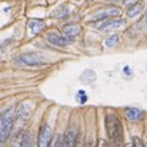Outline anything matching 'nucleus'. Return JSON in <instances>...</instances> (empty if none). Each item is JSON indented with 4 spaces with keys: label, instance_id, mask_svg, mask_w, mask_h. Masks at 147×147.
Instances as JSON below:
<instances>
[{
    "label": "nucleus",
    "instance_id": "1",
    "mask_svg": "<svg viewBox=\"0 0 147 147\" xmlns=\"http://www.w3.org/2000/svg\"><path fill=\"white\" fill-rule=\"evenodd\" d=\"M105 127H107L108 137L110 140L108 147H123L124 130L120 119L115 114H108L105 117Z\"/></svg>",
    "mask_w": 147,
    "mask_h": 147
},
{
    "label": "nucleus",
    "instance_id": "2",
    "mask_svg": "<svg viewBox=\"0 0 147 147\" xmlns=\"http://www.w3.org/2000/svg\"><path fill=\"white\" fill-rule=\"evenodd\" d=\"M13 120H15L13 109L9 108V109H5L1 113V118H0V141H1L3 144L11 135Z\"/></svg>",
    "mask_w": 147,
    "mask_h": 147
},
{
    "label": "nucleus",
    "instance_id": "3",
    "mask_svg": "<svg viewBox=\"0 0 147 147\" xmlns=\"http://www.w3.org/2000/svg\"><path fill=\"white\" fill-rule=\"evenodd\" d=\"M17 61L22 64V65L27 66H40L48 63L47 57H44L43 54L37 53V52H28L24 53L17 58Z\"/></svg>",
    "mask_w": 147,
    "mask_h": 147
},
{
    "label": "nucleus",
    "instance_id": "4",
    "mask_svg": "<svg viewBox=\"0 0 147 147\" xmlns=\"http://www.w3.org/2000/svg\"><path fill=\"white\" fill-rule=\"evenodd\" d=\"M53 139V130L50 125L48 124H43L39 129V134H38V147H49L52 144Z\"/></svg>",
    "mask_w": 147,
    "mask_h": 147
},
{
    "label": "nucleus",
    "instance_id": "5",
    "mask_svg": "<svg viewBox=\"0 0 147 147\" xmlns=\"http://www.w3.org/2000/svg\"><path fill=\"white\" fill-rule=\"evenodd\" d=\"M47 40L50 44H54L57 47H65V45L70 44L72 40L66 38V37H61L60 34H58L57 32H50V33L47 34Z\"/></svg>",
    "mask_w": 147,
    "mask_h": 147
},
{
    "label": "nucleus",
    "instance_id": "6",
    "mask_svg": "<svg viewBox=\"0 0 147 147\" xmlns=\"http://www.w3.org/2000/svg\"><path fill=\"white\" fill-rule=\"evenodd\" d=\"M77 130L76 129H70L66 131V134L63 136V142L60 147H75L77 141Z\"/></svg>",
    "mask_w": 147,
    "mask_h": 147
},
{
    "label": "nucleus",
    "instance_id": "7",
    "mask_svg": "<svg viewBox=\"0 0 147 147\" xmlns=\"http://www.w3.org/2000/svg\"><path fill=\"white\" fill-rule=\"evenodd\" d=\"M120 9L119 7H109L108 10H104L103 12L98 13V15H96L93 18H92V22H96V21H103V20H107L109 17H115V16H119L120 15Z\"/></svg>",
    "mask_w": 147,
    "mask_h": 147
},
{
    "label": "nucleus",
    "instance_id": "8",
    "mask_svg": "<svg viewBox=\"0 0 147 147\" xmlns=\"http://www.w3.org/2000/svg\"><path fill=\"white\" fill-rule=\"evenodd\" d=\"M81 26L77 25V24H71V25H66L63 27V34L64 37H66L69 39H74L76 36H79L81 33Z\"/></svg>",
    "mask_w": 147,
    "mask_h": 147
},
{
    "label": "nucleus",
    "instance_id": "9",
    "mask_svg": "<svg viewBox=\"0 0 147 147\" xmlns=\"http://www.w3.org/2000/svg\"><path fill=\"white\" fill-rule=\"evenodd\" d=\"M123 26H125V21L124 20H110V21H104L103 24L98 25V30L107 32V31H112L115 28H120Z\"/></svg>",
    "mask_w": 147,
    "mask_h": 147
},
{
    "label": "nucleus",
    "instance_id": "10",
    "mask_svg": "<svg viewBox=\"0 0 147 147\" xmlns=\"http://www.w3.org/2000/svg\"><path fill=\"white\" fill-rule=\"evenodd\" d=\"M28 28L31 34H37L39 33L42 30L45 28V22L43 20H36V18H32L28 21Z\"/></svg>",
    "mask_w": 147,
    "mask_h": 147
},
{
    "label": "nucleus",
    "instance_id": "11",
    "mask_svg": "<svg viewBox=\"0 0 147 147\" xmlns=\"http://www.w3.org/2000/svg\"><path fill=\"white\" fill-rule=\"evenodd\" d=\"M71 13V9H70V6L67 5V4H64V5H61L60 7H58L57 10L54 11V13H53V17L54 18H65V17H67Z\"/></svg>",
    "mask_w": 147,
    "mask_h": 147
},
{
    "label": "nucleus",
    "instance_id": "12",
    "mask_svg": "<svg viewBox=\"0 0 147 147\" xmlns=\"http://www.w3.org/2000/svg\"><path fill=\"white\" fill-rule=\"evenodd\" d=\"M125 114H126V118L130 121H137L142 118V112L140 109H136V108H127Z\"/></svg>",
    "mask_w": 147,
    "mask_h": 147
},
{
    "label": "nucleus",
    "instance_id": "13",
    "mask_svg": "<svg viewBox=\"0 0 147 147\" xmlns=\"http://www.w3.org/2000/svg\"><path fill=\"white\" fill-rule=\"evenodd\" d=\"M20 147H33V140H32V134L30 131H25L22 134Z\"/></svg>",
    "mask_w": 147,
    "mask_h": 147
},
{
    "label": "nucleus",
    "instance_id": "14",
    "mask_svg": "<svg viewBox=\"0 0 147 147\" xmlns=\"http://www.w3.org/2000/svg\"><path fill=\"white\" fill-rule=\"evenodd\" d=\"M142 9H144V5H142V4H136V5L129 7L127 16L129 17H135L136 15H139V13L142 11Z\"/></svg>",
    "mask_w": 147,
    "mask_h": 147
},
{
    "label": "nucleus",
    "instance_id": "15",
    "mask_svg": "<svg viewBox=\"0 0 147 147\" xmlns=\"http://www.w3.org/2000/svg\"><path fill=\"white\" fill-rule=\"evenodd\" d=\"M118 40H119V37L117 34H113V36H110L109 38L105 39V45L109 47V48H112L118 43Z\"/></svg>",
    "mask_w": 147,
    "mask_h": 147
},
{
    "label": "nucleus",
    "instance_id": "16",
    "mask_svg": "<svg viewBox=\"0 0 147 147\" xmlns=\"http://www.w3.org/2000/svg\"><path fill=\"white\" fill-rule=\"evenodd\" d=\"M61 142H63V136L58 135V136L54 139V141L52 142V144H50L49 147H60V146H61Z\"/></svg>",
    "mask_w": 147,
    "mask_h": 147
},
{
    "label": "nucleus",
    "instance_id": "17",
    "mask_svg": "<svg viewBox=\"0 0 147 147\" xmlns=\"http://www.w3.org/2000/svg\"><path fill=\"white\" fill-rule=\"evenodd\" d=\"M77 96H81V98L79 99L80 100V103H82V104H84L85 102H86V100H87V96H86V93H85V91H79V93H77Z\"/></svg>",
    "mask_w": 147,
    "mask_h": 147
},
{
    "label": "nucleus",
    "instance_id": "18",
    "mask_svg": "<svg viewBox=\"0 0 147 147\" xmlns=\"http://www.w3.org/2000/svg\"><path fill=\"white\" fill-rule=\"evenodd\" d=\"M139 0H124V5H126V6H134V5H136V4H139L137 3Z\"/></svg>",
    "mask_w": 147,
    "mask_h": 147
},
{
    "label": "nucleus",
    "instance_id": "19",
    "mask_svg": "<svg viewBox=\"0 0 147 147\" xmlns=\"http://www.w3.org/2000/svg\"><path fill=\"white\" fill-rule=\"evenodd\" d=\"M125 147H135L134 146V142H129V144L125 145Z\"/></svg>",
    "mask_w": 147,
    "mask_h": 147
},
{
    "label": "nucleus",
    "instance_id": "20",
    "mask_svg": "<svg viewBox=\"0 0 147 147\" xmlns=\"http://www.w3.org/2000/svg\"><path fill=\"white\" fill-rule=\"evenodd\" d=\"M85 147H92V146H91V144H87V145H86Z\"/></svg>",
    "mask_w": 147,
    "mask_h": 147
},
{
    "label": "nucleus",
    "instance_id": "21",
    "mask_svg": "<svg viewBox=\"0 0 147 147\" xmlns=\"http://www.w3.org/2000/svg\"><path fill=\"white\" fill-rule=\"evenodd\" d=\"M146 21H147V13H146Z\"/></svg>",
    "mask_w": 147,
    "mask_h": 147
},
{
    "label": "nucleus",
    "instance_id": "22",
    "mask_svg": "<svg viewBox=\"0 0 147 147\" xmlns=\"http://www.w3.org/2000/svg\"><path fill=\"white\" fill-rule=\"evenodd\" d=\"M145 147H147V146H145Z\"/></svg>",
    "mask_w": 147,
    "mask_h": 147
}]
</instances>
